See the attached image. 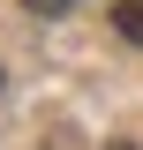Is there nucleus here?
Segmentation results:
<instances>
[{
  "instance_id": "nucleus-1",
  "label": "nucleus",
  "mask_w": 143,
  "mask_h": 150,
  "mask_svg": "<svg viewBox=\"0 0 143 150\" xmlns=\"http://www.w3.org/2000/svg\"><path fill=\"white\" fill-rule=\"evenodd\" d=\"M113 30H121L128 45H143V0H121V8H113Z\"/></svg>"
},
{
  "instance_id": "nucleus-2",
  "label": "nucleus",
  "mask_w": 143,
  "mask_h": 150,
  "mask_svg": "<svg viewBox=\"0 0 143 150\" xmlns=\"http://www.w3.org/2000/svg\"><path fill=\"white\" fill-rule=\"evenodd\" d=\"M23 8H38V15H60V8H75V0H23Z\"/></svg>"
}]
</instances>
